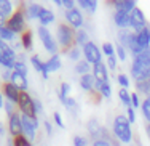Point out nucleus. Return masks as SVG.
Segmentation results:
<instances>
[{
  "mask_svg": "<svg viewBox=\"0 0 150 146\" xmlns=\"http://www.w3.org/2000/svg\"><path fill=\"white\" fill-rule=\"evenodd\" d=\"M118 98H120V101L123 103L125 108H129L131 106V93H129V90H126V88H120L118 90Z\"/></svg>",
  "mask_w": 150,
  "mask_h": 146,
  "instance_id": "obj_35",
  "label": "nucleus"
},
{
  "mask_svg": "<svg viewBox=\"0 0 150 146\" xmlns=\"http://www.w3.org/2000/svg\"><path fill=\"white\" fill-rule=\"evenodd\" d=\"M11 72H13V71H10V69H3V72H2L3 82H10V80H11Z\"/></svg>",
  "mask_w": 150,
  "mask_h": 146,
  "instance_id": "obj_51",
  "label": "nucleus"
},
{
  "mask_svg": "<svg viewBox=\"0 0 150 146\" xmlns=\"http://www.w3.org/2000/svg\"><path fill=\"white\" fill-rule=\"evenodd\" d=\"M104 129H105V127H102L101 122H99L98 119H90L86 122V132H88V135H90V138H91L93 141L102 138Z\"/></svg>",
  "mask_w": 150,
  "mask_h": 146,
  "instance_id": "obj_16",
  "label": "nucleus"
},
{
  "mask_svg": "<svg viewBox=\"0 0 150 146\" xmlns=\"http://www.w3.org/2000/svg\"><path fill=\"white\" fill-rule=\"evenodd\" d=\"M126 117L128 120L131 122V125L136 122V109L133 108V106H129V108H126Z\"/></svg>",
  "mask_w": 150,
  "mask_h": 146,
  "instance_id": "obj_47",
  "label": "nucleus"
},
{
  "mask_svg": "<svg viewBox=\"0 0 150 146\" xmlns=\"http://www.w3.org/2000/svg\"><path fill=\"white\" fill-rule=\"evenodd\" d=\"M136 93H141L145 98H149L150 97V79L142 80V82H136Z\"/></svg>",
  "mask_w": 150,
  "mask_h": 146,
  "instance_id": "obj_32",
  "label": "nucleus"
},
{
  "mask_svg": "<svg viewBox=\"0 0 150 146\" xmlns=\"http://www.w3.org/2000/svg\"><path fill=\"white\" fill-rule=\"evenodd\" d=\"M141 109H142L144 119L147 120V124H150V97L144 98V101H142V104H141Z\"/></svg>",
  "mask_w": 150,
  "mask_h": 146,
  "instance_id": "obj_37",
  "label": "nucleus"
},
{
  "mask_svg": "<svg viewBox=\"0 0 150 146\" xmlns=\"http://www.w3.org/2000/svg\"><path fill=\"white\" fill-rule=\"evenodd\" d=\"M34 108H35L37 116H42V114H43V104H42V101L38 98H34Z\"/></svg>",
  "mask_w": 150,
  "mask_h": 146,
  "instance_id": "obj_48",
  "label": "nucleus"
},
{
  "mask_svg": "<svg viewBox=\"0 0 150 146\" xmlns=\"http://www.w3.org/2000/svg\"><path fill=\"white\" fill-rule=\"evenodd\" d=\"M13 71H16V72L19 74H24V76H27V64L24 59H16L15 66H13Z\"/></svg>",
  "mask_w": 150,
  "mask_h": 146,
  "instance_id": "obj_40",
  "label": "nucleus"
},
{
  "mask_svg": "<svg viewBox=\"0 0 150 146\" xmlns=\"http://www.w3.org/2000/svg\"><path fill=\"white\" fill-rule=\"evenodd\" d=\"M112 5H113V8H115V10L126 11V13H131L136 6H137L134 0H118V2H112Z\"/></svg>",
  "mask_w": 150,
  "mask_h": 146,
  "instance_id": "obj_26",
  "label": "nucleus"
},
{
  "mask_svg": "<svg viewBox=\"0 0 150 146\" xmlns=\"http://www.w3.org/2000/svg\"><path fill=\"white\" fill-rule=\"evenodd\" d=\"M67 56H69V59H72V61H75V63H78L81 59V56H83V52H81V48L80 47H72L67 52Z\"/></svg>",
  "mask_w": 150,
  "mask_h": 146,
  "instance_id": "obj_36",
  "label": "nucleus"
},
{
  "mask_svg": "<svg viewBox=\"0 0 150 146\" xmlns=\"http://www.w3.org/2000/svg\"><path fill=\"white\" fill-rule=\"evenodd\" d=\"M8 133L11 138H16L23 135V122H21V112L16 111L11 116H8Z\"/></svg>",
  "mask_w": 150,
  "mask_h": 146,
  "instance_id": "obj_12",
  "label": "nucleus"
},
{
  "mask_svg": "<svg viewBox=\"0 0 150 146\" xmlns=\"http://www.w3.org/2000/svg\"><path fill=\"white\" fill-rule=\"evenodd\" d=\"M131 127L133 125L128 120V117L123 114H118L112 122V135L121 145H129L133 141V129Z\"/></svg>",
  "mask_w": 150,
  "mask_h": 146,
  "instance_id": "obj_2",
  "label": "nucleus"
},
{
  "mask_svg": "<svg viewBox=\"0 0 150 146\" xmlns=\"http://www.w3.org/2000/svg\"><path fill=\"white\" fill-rule=\"evenodd\" d=\"M117 39H118L117 44H120L123 48H126L129 52V48L133 47L134 42H136V32L131 29H121L117 32Z\"/></svg>",
  "mask_w": 150,
  "mask_h": 146,
  "instance_id": "obj_13",
  "label": "nucleus"
},
{
  "mask_svg": "<svg viewBox=\"0 0 150 146\" xmlns=\"http://www.w3.org/2000/svg\"><path fill=\"white\" fill-rule=\"evenodd\" d=\"M43 125H45V132H46V135H48V137H51V135H53V125H51V122H50V120H45Z\"/></svg>",
  "mask_w": 150,
  "mask_h": 146,
  "instance_id": "obj_52",
  "label": "nucleus"
},
{
  "mask_svg": "<svg viewBox=\"0 0 150 146\" xmlns=\"http://www.w3.org/2000/svg\"><path fill=\"white\" fill-rule=\"evenodd\" d=\"M0 90H2V93H3V97H5L6 101H11V103H15V104H18L21 90L16 87V85H13L11 82H3Z\"/></svg>",
  "mask_w": 150,
  "mask_h": 146,
  "instance_id": "obj_14",
  "label": "nucleus"
},
{
  "mask_svg": "<svg viewBox=\"0 0 150 146\" xmlns=\"http://www.w3.org/2000/svg\"><path fill=\"white\" fill-rule=\"evenodd\" d=\"M16 59H18V53L13 50L11 45L0 40V66L3 69L13 71V66H15Z\"/></svg>",
  "mask_w": 150,
  "mask_h": 146,
  "instance_id": "obj_6",
  "label": "nucleus"
},
{
  "mask_svg": "<svg viewBox=\"0 0 150 146\" xmlns=\"http://www.w3.org/2000/svg\"><path fill=\"white\" fill-rule=\"evenodd\" d=\"M54 5H56V6H61V8H62V0H54Z\"/></svg>",
  "mask_w": 150,
  "mask_h": 146,
  "instance_id": "obj_57",
  "label": "nucleus"
},
{
  "mask_svg": "<svg viewBox=\"0 0 150 146\" xmlns=\"http://www.w3.org/2000/svg\"><path fill=\"white\" fill-rule=\"evenodd\" d=\"M6 19H8V18H6L2 11H0V26H5V24H6Z\"/></svg>",
  "mask_w": 150,
  "mask_h": 146,
  "instance_id": "obj_53",
  "label": "nucleus"
},
{
  "mask_svg": "<svg viewBox=\"0 0 150 146\" xmlns=\"http://www.w3.org/2000/svg\"><path fill=\"white\" fill-rule=\"evenodd\" d=\"M54 37H56V42H58L59 48H62L66 53L72 47H75V29H72L67 23L58 24Z\"/></svg>",
  "mask_w": 150,
  "mask_h": 146,
  "instance_id": "obj_4",
  "label": "nucleus"
},
{
  "mask_svg": "<svg viewBox=\"0 0 150 146\" xmlns=\"http://www.w3.org/2000/svg\"><path fill=\"white\" fill-rule=\"evenodd\" d=\"M117 82H118L120 88H126V90L131 85V79L126 76V74H118V76H117Z\"/></svg>",
  "mask_w": 150,
  "mask_h": 146,
  "instance_id": "obj_41",
  "label": "nucleus"
},
{
  "mask_svg": "<svg viewBox=\"0 0 150 146\" xmlns=\"http://www.w3.org/2000/svg\"><path fill=\"white\" fill-rule=\"evenodd\" d=\"M61 67H62V61H61L59 53H58V55H51L45 61V69H46V72H48V74L56 72V71H59Z\"/></svg>",
  "mask_w": 150,
  "mask_h": 146,
  "instance_id": "obj_21",
  "label": "nucleus"
},
{
  "mask_svg": "<svg viewBox=\"0 0 150 146\" xmlns=\"http://www.w3.org/2000/svg\"><path fill=\"white\" fill-rule=\"evenodd\" d=\"M93 76H94L96 80H102V82L109 80V67L104 61L93 66Z\"/></svg>",
  "mask_w": 150,
  "mask_h": 146,
  "instance_id": "obj_19",
  "label": "nucleus"
},
{
  "mask_svg": "<svg viewBox=\"0 0 150 146\" xmlns=\"http://www.w3.org/2000/svg\"><path fill=\"white\" fill-rule=\"evenodd\" d=\"M91 146H112V143H110L109 140H102V138H99V140L93 141Z\"/></svg>",
  "mask_w": 150,
  "mask_h": 146,
  "instance_id": "obj_50",
  "label": "nucleus"
},
{
  "mask_svg": "<svg viewBox=\"0 0 150 146\" xmlns=\"http://www.w3.org/2000/svg\"><path fill=\"white\" fill-rule=\"evenodd\" d=\"M30 64H32V67H34L37 72L42 74V77H43V79H48L50 74L46 72V69H45V61L38 55H32L30 56Z\"/></svg>",
  "mask_w": 150,
  "mask_h": 146,
  "instance_id": "obj_23",
  "label": "nucleus"
},
{
  "mask_svg": "<svg viewBox=\"0 0 150 146\" xmlns=\"http://www.w3.org/2000/svg\"><path fill=\"white\" fill-rule=\"evenodd\" d=\"M113 23H115L117 27H118V31L131 29V13L115 10V11H113Z\"/></svg>",
  "mask_w": 150,
  "mask_h": 146,
  "instance_id": "obj_15",
  "label": "nucleus"
},
{
  "mask_svg": "<svg viewBox=\"0 0 150 146\" xmlns=\"http://www.w3.org/2000/svg\"><path fill=\"white\" fill-rule=\"evenodd\" d=\"M64 18H66L67 24H69L72 29L78 31V29H83V24H85V18L83 13H81L80 8H72V10H66L64 11Z\"/></svg>",
  "mask_w": 150,
  "mask_h": 146,
  "instance_id": "obj_10",
  "label": "nucleus"
},
{
  "mask_svg": "<svg viewBox=\"0 0 150 146\" xmlns=\"http://www.w3.org/2000/svg\"><path fill=\"white\" fill-rule=\"evenodd\" d=\"M3 135H5V127H3V124L0 122V140L3 138Z\"/></svg>",
  "mask_w": 150,
  "mask_h": 146,
  "instance_id": "obj_55",
  "label": "nucleus"
},
{
  "mask_svg": "<svg viewBox=\"0 0 150 146\" xmlns=\"http://www.w3.org/2000/svg\"><path fill=\"white\" fill-rule=\"evenodd\" d=\"M78 82H80V87L83 88L85 92H88V93H93V92H94V82H96V79H94V76H93V72L81 76Z\"/></svg>",
  "mask_w": 150,
  "mask_h": 146,
  "instance_id": "obj_25",
  "label": "nucleus"
},
{
  "mask_svg": "<svg viewBox=\"0 0 150 146\" xmlns=\"http://www.w3.org/2000/svg\"><path fill=\"white\" fill-rule=\"evenodd\" d=\"M5 101H6V99H5V97H3L2 90H0V109H2L3 106H5Z\"/></svg>",
  "mask_w": 150,
  "mask_h": 146,
  "instance_id": "obj_54",
  "label": "nucleus"
},
{
  "mask_svg": "<svg viewBox=\"0 0 150 146\" xmlns=\"http://www.w3.org/2000/svg\"><path fill=\"white\" fill-rule=\"evenodd\" d=\"M54 19H56L54 11H53V10H50V8H46V6H43L40 16H38V23H40V26H45L46 27L48 24L54 23Z\"/></svg>",
  "mask_w": 150,
  "mask_h": 146,
  "instance_id": "obj_24",
  "label": "nucleus"
},
{
  "mask_svg": "<svg viewBox=\"0 0 150 146\" xmlns=\"http://www.w3.org/2000/svg\"><path fill=\"white\" fill-rule=\"evenodd\" d=\"M145 133H147V137L150 140V124H145Z\"/></svg>",
  "mask_w": 150,
  "mask_h": 146,
  "instance_id": "obj_56",
  "label": "nucleus"
},
{
  "mask_svg": "<svg viewBox=\"0 0 150 146\" xmlns=\"http://www.w3.org/2000/svg\"><path fill=\"white\" fill-rule=\"evenodd\" d=\"M19 42H21V45H23L24 52L32 50V47H34V34H32V31L27 29L24 34H21L19 35Z\"/></svg>",
  "mask_w": 150,
  "mask_h": 146,
  "instance_id": "obj_27",
  "label": "nucleus"
},
{
  "mask_svg": "<svg viewBox=\"0 0 150 146\" xmlns=\"http://www.w3.org/2000/svg\"><path fill=\"white\" fill-rule=\"evenodd\" d=\"M69 93H70V85L67 82H62L58 88V98L61 103H64L67 98H69Z\"/></svg>",
  "mask_w": 150,
  "mask_h": 146,
  "instance_id": "obj_34",
  "label": "nucleus"
},
{
  "mask_svg": "<svg viewBox=\"0 0 150 146\" xmlns=\"http://www.w3.org/2000/svg\"><path fill=\"white\" fill-rule=\"evenodd\" d=\"M42 10H43V5L37 2H29V3H24V13H26V18L30 21L38 19Z\"/></svg>",
  "mask_w": 150,
  "mask_h": 146,
  "instance_id": "obj_17",
  "label": "nucleus"
},
{
  "mask_svg": "<svg viewBox=\"0 0 150 146\" xmlns=\"http://www.w3.org/2000/svg\"><path fill=\"white\" fill-rule=\"evenodd\" d=\"M62 106L67 109V111H70V112H75V111L78 109V108H77V101H75L74 98H70V97L62 103Z\"/></svg>",
  "mask_w": 150,
  "mask_h": 146,
  "instance_id": "obj_42",
  "label": "nucleus"
},
{
  "mask_svg": "<svg viewBox=\"0 0 150 146\" xmlns=\"http://www.w3.org/2000/svg\"><path fill=\"white\" fill-rule=\"evenodd\" d=\"M75 72H77L80 77L85 76V74H91L93 72V66L88 61H85V59H80V61L75 64Z\"/></svg>",
  "mask_w": 150,
  "mask_h": 146,
  "instance_id": "obj_31",
  "label": "nucleus"
},
{
  "mask_svg": "<svg viewBox=\"0 0 150 146\" xmlns=\"http://www.w3.org/2000/svg\"><path fill=\"white\" fill-rule=\"evenodd\" d=\"M90 34H88L86 29H78L75 31V45L80 48H83L86 44H90Z\"/></svg>",
  "mask_w": 150,
  "mask_h": 146,
  "instance_id": "obj_28",
  "label": "nucleus"
},
{
  "mask_svg": "<svg viewBox=\"0 0 150 146\" xmlns=\"http://www.w3.org/2000/svg\"><path fill=\"white\" fill-rule=\"evenodd\" d=\"M136 42H137V45L142 50L150 48V23L141 31V32L136 34Z\"/></svg>",
  "mask_w": 150,
  "mask_h": 146,
  "instance_id": "obj_18",
  "label": "nucleus"
},
{
  "mask_svg": "<svg viewBox=\"0 0 150 146\" xmlns=\"http://www.w3.org/2000/svg\"><path fill=\"white\" fill-rule=\"evenodd\" d=\"M74 146H88V138L81 137V135H75L74 137Z\"/></svg>",
  "mask_w": 150,
  "mask_h": 146,
  "instance_id": "obj_44",
  "label": "nucleus"
},
{
  "mask_svg": "<svg viewBox=\"0 0 150 146\" xmlns=\"http://www.w3.org/2000/svg\"><path fill=\"white\" fill-rule=\"evenodd\" d=\"M5 26L8 27L11 32H15L16 35H21L27 31V18H26V13H24V2H21L19 5H18L15 13L6 19Z\"/></svg>",
  "mask_w": 150,
  "mask_h": 146,
  "instance_id": "obj_3",
  "label": "nucleus"
},
{
  "mask_svg": "<svg viewBox=\"0 0 150 146\" xmlns=\"http://www.w3.org/2000/svg\"><path fill=\"white\" fill-rule=\"evenodd\" d=\"M115 56L118 58V61H126L128 59V50L123 48L120 44H115Z\"/></svg>",
  "mask_w": 150,
  "mask_h": 146,
  "instance_id": "obj_38",
  "label": "nucleus"
},
{
  "mask_svg": "<svg viewBox=\"0 0 150 146\" xmlns=\"http://www.w3.org/2000/svg\"><path fill=\"white\" fill-rule=\"evenodd\" d=\"M53 120H54V124L59 127V129H64V120H62V117H61L59 112H54V114H53Z\"/></svg>",
  "mask_w": 150,
  "mask_h": 146,
  "instance_id": "obj_49",
  "label": "nucleus"
},
{
  "mask_svg": "<svg viewBox=\"0 0 150 146\" xmlns=\"http://www.w3.org/2000/svg\"><path fill=\"white\" fill-rule=\"evenodd\" d=\"M101 50H102V55H105L107 58H110V56H115V45L110 44V42H104Z\"/></svg>",
  "mask_w": 150,
  "mask_h": 146,
  "instance_id": "obj_39",
  "label": "nucleus"
},
{
  "mask_svg": "<svg viewBox=\"0 0 150 146\" xmlns=\"http://www.w3.org/2000/svg\"><path fill=\"white\" fill-rule=\"evenodd\" d=\"M141 98H139V93H136V92H133L131 93V106H133L134 109H137V108H141Z\"/></svg>",
  "mask_w": 150,
  "mask_h": 146,
  "instance_id": "obj_46",
  "label": "nucleus"
},
{
  "mask_svg": "<svg viewBox=\"0 0 150 146\" xmlns=\"http://www.w3.org/2000/svg\"><path fill=\"white\" fill-rule=\"evenodd\" d=\"M94 92L101 98H110V97H112V87H110L109 80H105V82L96 80L94 82Z\"/></svg>",
  "mask_w": 150,
  "mask_h": 146,
  "instance_id": "obj_20",
  "label": "nucleus"
},
{
  "mask_svg": "<svg viewBox=\"0 0 150 146\" xmlns=\"http://www.w3.org/2000/svg\"><path fill=\"white\" fill-rule=\"evenodd\" d=\"M0 40L6 42V44H15L18 39H16V34L11 32L6 26H0Z\"/></svg>",
  "mask_w": 150,
  "mask_h": 146,
  "instance_id": "obj_30",
  "label": "nucleus"
},
{
  "mask_svg": "<svg viewBox=\"0 0 150 146\" xmlns=\"http://www.w3.org/2000/svg\"><path fill=\"white\" fill-rule=\"evenodd\" d=\"M29 146H32V145H29Z\"/></svg>",
  "mask_w": 150,
  "mask_h": 146,
  "instance_id": "obj_58",
  "label": "nucleus"
},
{
  "mask_svg": "<svg viewBox=\"0 0 150 146\" xmlns=\"http://www.w3.org/2000/svg\"><path fill=\"white\" fill-rule=\"evenodd\" d=\"M21 122H23V135L30 141V143H32V141H35L38 125H40V124H38V117L32 119V117H29V116L21 114Z\"/></svg>",
  "mask_w": 150,
  "mask_h": 146,
  "instance_id": "obj_8",
  "label": "nucleus"
},
{
  "mask_svg": "<svg viewBox=\"0 0 150 146\" xmlns=\"http://www.w3.org/2000/svg\"><path fill=\"white\" fill-rule=\"evenodd\" d=\"M81 52H83V59L88 61L91 66H94V64H98V63L102 61V50L99 48L93 40L90 42V44L85 45V47L81 48Z\"/></svg>",
  "mask_w": 150,
  "mask_h": 146,
  "instance_id": "obj_9",
  "label": "nucleus"
},
{
  "mask_svg": "<svg viewBox=\"0 0 150 146\" xmlns=\"http://www.w3.org/2000/svg\"><path fill=\"white\" fill-rule=\"evenodd\" d=\"M105 64L109 67V71H115L117 66H118V58H117V56H110V58H107Z\"/></svg>",
  "mask_w": 150,
  "mask_h": 146,
  "instance_id": "obj_43",
  "label": "nucleus"
},
{
  "mask_svg": "<svg viewBox=\"0 0 150 146\" xmlns=\"http://www.w3.org/2000/svg\"><path fill=\"white\" fill-rule=\"evenodd\" d=\"M3 109H5L6 116H11L13 112H16V111H18L16 104H15V103H11V101H5V106H3Z\"/></svg>",
  "mask_w": 150,
  "mask_h": 146,
  "instance_id": "obj_45",
  "label": "nucleus"
},
{
  "mask_svg": "<svg viewBox=\"0 0 150 146\" xmlns=\"http://www.w3.org/2000/svg\"><path fill=\"white\" fill-rule=\"evenodd\" d=\"M15 3L13 2H10V0H0V11L3 13L6 18H10L15 13Z\"/></svg>",
  "mask_w": 150,
  "mask_h": 146,
  "instance_id": "obj_33",
  "label": "nucleus"
},
{
  "mask_svg": "<svg viewBox=\"0 0 150 146\" xmlns=\"http://www.w3.org/2000/svg\"><path fill=\"white\" fill-rule=\"evenodd\" d=\"M77 5L80 6L81 10H85L86 13H96V10H98V0H77Z\"/></svg>",
  "mask_w": 150,
  "mask_h": 146,
  "instance_id": "obj_29",
  "label": "nucleus"
},
{
  "mask_svg": "<svg viewBox=\"0 0 150 146\" xmlns=\"http://www.w3.org/2000/svg\"><path fill=\"white\" fill-rule=\"evenodd\" d=\"M37 34H38V39H40L42 45L50 55H58L59 52V45L56 42V37L51 34V31L45 26H38L37 27Z\"/></svg>",
  "mask_w": 150,
  "mask_h": 146,
  "instance_id": "obj_5",
  "label": "nucleus"
},
{
  "mask_svg": "<svg viewBox=\"0 0 150 146\" xmlns=\"http://www.w3.org/2000/svg\"><path fill=\"white\" fill-rule=\"evenodd\" d=\"M129 72L134 82H142L150 79V48L144 50L141 55L134 56Z\"/></svg>",
  "mask_w": 150,
  "mask_h": 146,
  "instance_id": "obj_1",
  "label": "nucleus"
},
{
  "mask_svg": "<svg viewBox=\"0 0 150 146\" xmlns=\"http://www.w3.org/2000/svg\"><path fill=\"white\" fill-rule=\"evenodd\" d=\"M11 82L13 85H16L18 88H19L21 92H27V87H29V82H27V76H24V74H19L16 72V71H13L11 72Z\"/></svg>",
  "mask_w": 150,
  "mask_h": 146,
  "instance_id": "obj_22",
  "label": "nucleus"
},
{
  "mask_svg": "<svg viewBox=\"0 0 150 146\" xmlns=\"http://www.w3.org/2000/svg\"><path fill=\"white\" fill-rule=\"evenodd\" d=\"M16 108H18V111L21 114H24V116H29L32 119L38 117L37 112H35V108H34V98L29 95V92H21Z\"/></svg>",
  "mask_w": 150,
  "mask_h": 146,
  "instance_id": "obj_7",
  "label": "nucleus"
},
{
  "mask_svg": "<svg viewBox=\"0 0 150 146\" xmlns=\"http://www.w3.org/2000/svg\"><path fill=\"white\" fill-rule=\"evenodd\" d=\"M147 24H149V21H147V18H145L144 11H142L139 6H136L133 11H131V31H134V32L137 34V32H141Z\"/></svg>",
  "mask_w": 150,
  "mask_h": 146,
  "instance_id": "obj_11",
  "label": "nucleus"
}]
</instances>
